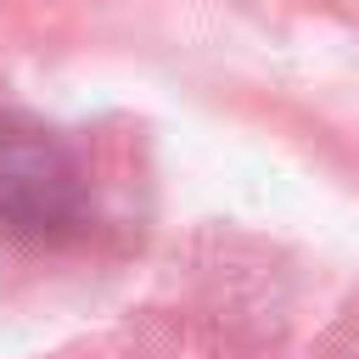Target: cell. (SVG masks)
<instances>
[{
    "label": "cell",
    "mask_w": 359,
    "mask_h": 359,
    "mask_svg": "<svg viewBox=\"0 0 359 359\" xmlns=\"http://www.w3.org/2000/svg\"><path fill=\"white\" fill-rule=\"evenodd\" d=\"M0 219L17 236H56L79 219V174L39 129H0Z\"/></svg>",
    "instance_id": "1"
}]
</instances>
